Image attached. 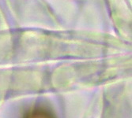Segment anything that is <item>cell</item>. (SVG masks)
I'll return each mask as SVG.
<instances>
[{"label":"cell","instance_id":"1","mask_svg":"<svg viewBox=\"0 0 132 118\" xmlns=\"http://www.w3.org/2000/svg\"><path fill=\"white\" fill-rule=\"evenodd\" d=\"M24 118H55L54 115L44 108H34L31 110Z\"/></svg>","mask_w":132,"mask_h":118}]
</instances>
